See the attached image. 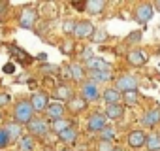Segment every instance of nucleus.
Returning a JSON list of instances; mask_svg holds the SVG:
<instances>
[{
	"label": "nucleus",
	"instance_id": "f257e3e1",
	"mask_svg": "<svg viewBox=\"0 0 160 151\" xmlns=\"http://www.w3.org/2000/svg\"><path fill=\"white\" fill-rule=\"evenodd\" d=\"M138 87H139V78L134 76V74H122V76H119V78L115 80V85H113V89L119 91L121 95L122 93H130V91H138Z\"/></svg>",
	"mask_w": 160,
	"mask_h": 151
},
{
	"label": "nucleus",
	"instance_id": "f03ea898",
	"mask_svg": "<svg viewBox=\"0 0 160 151\" xmlns=\"http://www.w3.org/2000/svg\"><path fill=\"white\" fill-rule=\"evenodd\" d=\"M32 117H34V110H32L30 102H28V100H19V102L15 104V108H13V121L23 127V125H27Z\"/></svg>",
	"mask_w": 160,
	"mask_h": 151
},
{
	"label": "nucleus",
	"instance_id": "7ed1b4c3",
	"mask_svg": "<svg viewBox=\"0 0 160 151\" xmlns=\"http://www.w3.org/2000/svg\"><path fill=\"white\" fill-rule=\"evenodd\" d=\"M81 98L85 100V102H96L100 96H102V93H100V87H98V83H94V81H91V80H85L83 83H81Z\"/></svg>",
	"mask_w": 160,
	"mask_h": 151
},
{
	"label": "nucleus",
	"instance_id": "20e7f679",
	"mask_svg": "<svg viewBox=\"0 0 160 151\" xmlns=\"http://www.w3.org/2000/svg\"><path fill=\"white\" fill-rule=\"evenodd\" d=\"M152 15H154V8H152V4H149V2H141V4H138V6L134 8V19H136V23H139V25L149 23V21L152 19Z\"/></svg>",
	"mask_w": 160,
	"mask_h": 151
},
{
	"label": "nucleus",
	"instance_id": "39448f33",
	"mask_svg": "<svg viewBox=\"0 0 160 151\" xmlns=\"http://www.w3.org/2000/svg\"><path fill=\"white\" fill-rule=\"evenodd\" d=\"M36 21H38V12L34 8H23L19 12V15H17V23H19L21 29H28L30 30V29H34Z\"/></svg>",
	"mask_w": 160,
	"mask_h": 151
},
{
	"label": "nucleus",
	"instance_id": "423d86ee",
	"mask_svg": "<svg viewBox=\"0 0 160 151\" xmlns=\"http://www.w3.org/2000/svg\"><path fill=\"white\" fill-rule=\"evenodd\" d=\"M27 128H28V132H30L32 138H34V136L43 138V136H47V132H49V123H47L45 119H42V117H32V119L27 123Z\"/></svg>",
	"mask_w": 160,
	"mask_h": 151
},
{
	"label": "nucleus",
	"instance_id": "0eeeda50",
	"mask_svg": "<svg viewBox=\"0 0 160 151\" xmlns=\"http://www.w3.org/2000/svg\"><path fill=\"white\" fill-rule=\"evenodd\" d=\"M94 25L89 21V19H83V21H75V30H73V36L79 38V40H85V38H91L94 34Z\"/></svg>",
	"mask_w": 160,
	"mask_h": 151
},
{
	"label": "nucleus",
	"instance_id": "6e6552de",
	"mask_svg": "<svg viewBox=\"0 0 160 151\" xmlns=\"http://www.w3.org/2000/svg\"><path fill=\"white\" fill-rule=\"evenodd\" d=\"M106 125H108V117H106L102 112H94V113H91L89 119H87V128H89V132H100Z\"/></svg>",
	"mask_w": 160,
	"mask_h": 151
},
{
	"label": "nucleus",
	"instance_id": "1a4fd4ad",
	"mask_svg": "<svg viewBox=\"0 0 160 151\" xmlns=\"http://www.w3.org/2000/svg\"><path fill=\"white\" fill-rule=\"evenodd\" d=\"M141 125L147 127V128H154L160 125V108H151L143 113L141 117Z\"/></svg>",
	"mask_w": 160,
	"mask_h": 151
},
{
	"label": "nucleus",
	"instance_id": "9d476101",
	"mask_svg": "<svg viewBox=\"0 0 160 151\" xmlns=\"http://www.w3.org/2000/svg\"><path fill=\"white\" fill-rule=\"evenodd\" d=\"M30 106H32V110H34V113L38 112H45V108H47V104H49V96L45 95V93H42V91H38V93H34L32 96H30Z\"/></svg>",
	"mask_w": 160,
	"mask_h": 151
},
{
	"label": "nucleus",
	"instance_id": "9b49d317",
	"mask_svg": "<svg viewBox=\"0 0 160 151\" xmlns=\"http://www.w3.org/2000/svg\"><path fill=\"white\" fill-rule=\"evenodd\" d=\"M64 112H66V106H64L62 102H58V100L49 102V104H47V108H45V115H47L51 121L64 117Z\"/></svg>",
	"mask_w": 160,
	"mask_h": 151
},
{
	"label": "nucleus",
	"instance_id": "f8f14e48",
	"mask_svg": "<svg viewBox=\"0 0 160 151\" xmlns=\"http://www.w3.org/2000/svg\"><path fill=\"white\" fill-rule=\"evenodd\" d=\"M145 138H147V134L141 128H134V130L128 132V145L132 149H139V147L145 145Z\"/></svg>",
	"mask_w": 160,
	"mask_h": 151
},
{
	"label": "nucleus",
	"instance_id": "ddd939ff",
	"mask_svg": "<svg viewBox=\"0 0 160 151\" xmlns=\"http://www.w3.org/2000/svg\"><path fill=\"white\" fill-rule=\"evenodd\" d=\"M126 59H128V64H132V66H136V68H141V66L147 64V55H145L143 51H139V49L128 51Z\"/></svg>",
	"mask_w": 160,
	"mask_h": 151
},
{
	"label": "nucleus",
	"instance_id": "4468645a",
	"mask_svg": "<svg viewBox=\"0 0 160 151\" xmlns=\"http://www.w3.org/2000/svg\"><path fill=\"white\" fill-rule=\"evenodd\" d=\"M104 115H106L108 119L119 121V119H122V115H124V106H122V104H109V106H106Z\"/></svg>",
	"mask_w": 160,
	"mask_h": 151
},
{
	"label": "nucleus",
	"instance_id": "2eb2a0df",
	"mask_svg": "<svg viewBox=\"0 0 160 151\" xmlns=\"http://www.w3.org/2000/svg\"><path fill=\"white\" fill-rule=\"evenodd\" d=\"M58 136V140L62 142V143H66V145H72V143H75V140H77V136H79V132H77V128L72 125V127H68L66 130H62L60 134H57Z\"/></svg>",
	"mask_w": 160,
	"mask_h": 151
},
{
	"label": "nucleus",
	"instance_id": "dca6fc26",
	"mask_svg": "<svg viewBox=\"0 0 160 151\" xmlns=\"http://www.w3.org/2000/svg\"><path fill=\"white\" fill-rule=\"evenodd\" d=\"M10 53H12V57H13L17 62H21V64H28V62L32 60V57H30L27 51H23L19 45H15V44L10 45Z\"/></svg>",
	"mask_w": 160,
	"mask_h": 151
},
{
	"label": "nucleus",
	"instance_id": "f3484780",
	"mask_svg": "<svg viewBox=\"0 0 160 151\" xmlns=\"http://www.w3.org/2000/svg\"><path fill=\"white\" fill-rule=\"evenodd\" d=\"M68 110H70L73 115H77V113H81V112L87 110V102H85L81 96H72V98L68 100Z\"/></svg>",
	"mask_w": 160,
	"mask_h": 151
},
{
	"label": "nucleus",
	"instance_id": "a211bd4d",
	"mask_svg": "<svg viewBox=\"0 0 160 151\" xmlns=\"http://www.w3.org/2000/svg\"><path fill=\"white\" fill-rule=\"evenodd\" d=\"M106 8V2L104 0H89V2H85V12L91 13V15H100Z\"/></svg>",
	"mask_w": 160,
	"mask_h": 151
},
{
	"label": "nucleus",
	"instance_id": "6ab92c4d",
	"mask_svg": "<svg viewBox=\"0 0 160 151\" xmlns=\"http://www.w3.org/2000/svg\"><path fill=\"white\" fill-rule=\"evenodd\" d=\"M91 81L94 83H108L113 80V72L111 70H100V72H91Z\"/></svg>",
	"mask_w": 160,
	"mask_h": 151
},
{
	"label": "nucleus",
	"instance_id": "aec40b11",
	"mask_svg": "<svg viewBox=\"0 0 160 151\" xmlns=\"http://www.w3.org/2000/svg\"><path fill=\"white\" fill-rule=\"evenodd\" d=\"M85 64H87V68H89L91 72H100V70H111L109 62H106L104 59H98V57H92V59H91V60H87Z\"/></svg>",
	"mask_w": 160,
	"mask_h": 151
},
{
	"label": "nucleus",
	"instance_id": "412c9836",
	"mask_svg": "<svg viewBox=\"0 0 160 151\" xmlns=\"http://www.w3.org/2000/svg\"><path fill=\"white\" fill-rule=\"evenodd\" d=\"M68 70H70V80H73V81H81L83 83V78H85V68L79 64V62H72L70 66H68Z\"/></svg>",
	"mask_w": 160,
	"mask_h": 151
},
{
	"label": "nucleus",
	"instance_id": "4be33fe9",
	"mask_svg": "<svg viewBox=\"0 0 160 151\" xmlns=\"http://www.w3.org/2000/svg\"><path fill=\"white\" fill-rule=\"evenodd\" d=\"M102 98H104V102L109 106V104H121V93L119 91H115L113 87H108L104 93H102Z\"/></svg>",
	"mask_w": 160,
	"mask_h": 151
},
{
	"label": "nucleus",
	"instance_id": "5701e85b",
	"mask_svg": "<svg viewBox=\"0 0 160 151\" xmlns=\"http://www.w3.org/2000/svg\"><path fill=\"white\" fill-rule=\"evenodd\" d=\"M4 130H6V134L10 136V140H19L21 134H23V127H21L19 123H15V121H10V123L4 127Z\"/></svg>",
	"mask_w": 160,
	"mask_h": 151
},
{
	"label": "nucleus",
	"instance_id": "b1692460",
	"mask_svg": "<svg viewBox=\"0 0 160 151\" xmlns=\"http://www.w3.org/2000/svg\"><path fill=\"white\" fill-rule=\"evenodd\" d=\"M68 127H72L70 119H66V117H60V119H55V121H51V125H49V130H53L55 134H60V132H62V130H66Z\"/></svg>",
	"mask_w": 160,
	"mask_h": 151
},
{
	"label": "nucleus",
	"instance_id": "393cba45",
	"mask_svg": "<svg viewBox=\"0 0 160 151\" xmlns=\"http://www.w3.org/2000/svg\"><path fill=\"white\" fill-rule=\"evenodd\" d=\"M145 147L149 151H160V134L158 132H151L145 138Z\"/></svg>",
	"mask_w": 160,
	"mask_h": 151
},
{
	"label": "nucleus",
	"instance_id": "a878e982",
	"mask_svg": "<svg viewBox=\"0 0 160 151\" xmlns=\"http://www.w3.org/2000/svg\"><path fill=\"white\" fill-rule=\"evenodd\" d=\"M121 100H122V106H130V108H134V106H138V102H139V95H138V91L122 93V95H121Z\"/></svg>",
	"mask_w": 160,
	"mask_h": 151
},
{
	"label": "nucleus",
	"instance_id": "bb28decb",
	"mask_svg": "<svg viewBox=\"0 0 160 151\" xmlns=\"http://www.w3.org/2000/svg\"><path fill=\"white\" fill-rule=\"evenodd\" d=\"M55 95H57V98H58V102H64V100L68 102V100H70V98L73 96V91H72V89H70L68 85H64V83H62V85H58V87H57V91H55Z\"/></svg>",
	"mask_w": 160,
	"mask_h": 151
},
{
	"label": "nucleus",
	"instance_id": "cd10ccee",
	"mask_svg": "<svg viewBox=\"0 0 160 151\" xmlns=\"http://www.w3.org/2000/svg\"><path fill=\"white\" fill-rule=\"evenodd\" d=\"M115 138H117V128H115V127L106 125V127L100 130V140H104V142H113Z\"/></svg>",
	"mask_w": 160,
	"mask_h": 151
},
{
	"label": "nucleus",
	"instance_id": "c85d7f7f",
	"mask_svg": "<svg viewBox=\"0 0 160 151\" xmlns=\"http://www.w3.org/2000/svg\"><path fill=\"white\" fill-rule=\"evenodd\" d=\"M19 149L21 151H34V138L32 136H21L19 138Z\"/></svg>",
	"mask_w": 160,
	"mask_h": 151
},
{
	"label": "nucleus",
	"instance_id": "c756f323",
	"mask_svg": "<svg viewBox=\"0 0 160 151\" xmlns=\"http://www.w3.org/2000/svg\"><path fill=\"white\" fill-rule=\"evenodd\" d=\"M113 149H115L113 142H104V140H100V142L96 143V151H113Z\"/></svg>",
	"mask_w": 160,
	"mask_h": 151
},
{
	"label": "nucleus",
	"instance_id": "7c9ffc66",
	"mask_svg": "<svg viewBox=\"0 0 160 151\" xmlns=\"http://www.w3.org/2000/svg\"><path fill=\"white\" fill-rule=\"evenodd\" d=\"M139 40H141V30H134V32H130V34H128L126 44H138Z\"/></svg>",
	"mask_w": 160,
	"mask_h": 151
},
{
	"label": "nucleus",
	"instance_id": "2f4dec72",
	"mask_svg": "<svg viewBox=\"0 0 160 151\" xmlns=\"http://www.w3.org/2000/svg\"><path fill=\"white\" fill-rule=\"evenodd\" d=\"M10 142H12V140H10V136L6 134V130L0 128V149H2V147H8Z\"/></svg>",
	"mask_w": 160,
	"mask_h": 151
},
{
	"label": "nucleus",
	"instance_id": "473e14b6",
	"mask_svg": "<svg viewBox=\"0 0 160 151\" xmlns=\"http://www.w3.org/2000/svg\"><path fill=\"white\" fill-rule=\"evenodd\" d=\"M62 30H64V34H73V30H75V21H64Z\"/></svg>",
	"mask_w": 160,
	"mask_h": 151
},
{
	"label": "nucleus",
	"instance_id": "72a5a7b5",
	"mask_svg": "<svg viewBox=\"0 0 160 151\" xmlns=\"http://www.w3.org/2000/svg\"><path fill=\"white\" fill-rule=\"evenodd\" d=\"M12 102V96L8 95V93H0V108H4V106H8Z\"/></svg>",
	"mask_w": 160,
	"mask_h": 151
},
{
	"label": "nucleus",
	"instance_id": "f704fd0d",
	"mask_svg": "<svg viewBox=\"0 0 160 151\" xmlns=\"http://www.w3.org/2000/svg\"><path fill=\"white\" fill-rule=\"evenodd\" d=\"M92 57H94V55H92V49H91V47H85V49H83V53H81V59L87 62V60H91Z\"/></svg>",
	"mask_w": 160,
	"mask_h": 151
},
{
	"label": "nucleus",
	"instance_id": "c9c22d12",
	"mask_svg": "<svg viewBox=\"0 0 160 151\" xmlns=\"http://www.w3.org/2000/svg\"><path fill=\"white\" fill-rule=\"evenodd\" d=\"M92 36H94V42H102V40H106V38H108V34H106L104 30H94V34H92Z\"/></svg>",
	"mask_w": 160,
	"mask_h": 151
},
{
	"label": "nucleus",
	"instance_id": "e433bc0d",
	"mask_svg": "<svg viewBox=\"0 0 160 151\" xmlns=\"http://www.w3.org/2000/svg\"><path fill=\"white\" fill-rule=\"evenodd\" d=\"M8 10H10V4L8 2H0V17H2Z\"/></svg>",
	"mask_w": 160,
	"mask_h": 151
},
{
	"label": "nucleus",
	"instance_id": "4c0bfd02",
	"mask_svg": "<svg viewBox=\"0 0 160 151\" xmlns=\"http://www.w3.org/2000/svg\"><path fill=\"white\" fill-rule=\"evenodd\" d=\"M55 70H57V66H51V64H43V66H42V72H43V74H47V72H55Z\"/></svg>",
	"mask_w": 160,
	"mask_h": 151
},
{
	"label": "nucleus",
	"instance_id": "58836bf2",
	"mask_svg": "<svg viewBox=\"0 0 160 151\" xmlns=\"http://www.w3.org/2000/svg\"><path fill=\"white\" fill-rule=\"evenodd\" d=\"M72 6H73L75 10H79V12H83V10H85V2H73Z\"/></svg>",
	"mask_w": 160,
	"mask_h": 151
},
{
	"label": "nucleus",
	"instance_id": "ea45409f",
	"mask_svg": "<svg viewBox=\"0 0 160 151\" xmlns=\"http://www.w3.org/2000/svg\"><path fill=\"white\" fill-rule=\"evenodd\" d=\"M4 72H6V74H8V72L12 74V72H13V64H12V62H10V64H4Z\"/></svg>",
	"mask_w": 160,
	"mask_h": 151
},
{
	"label": "nucleus",
	"instance_id": "a19ab883",
	"mask_svg": "<svg viewBox=\"0 0 160 151\" xmlns=\"http://www.w3.org/2000/svg\"><path fill=\"white\" fill-rule=\"evenodd\" d=\"M152 8H154V10H158V12H160V0H156V2H152Z\"/></svg>",
	"mask_w": 160,
	"mask_h": 151
},
{
	"label": "nucleus",
	"instance_id": "79ce46f5",
	"mask_svg": "<svg viewBox=\"0 0 160 151\" xmlns=\"http://www.w3.org/2000/svg\"><path fill=\"white\" fill-rule=\"evenodd\" d=\"M113 151H122V149H117V147H115V149H113Z\"/></svg>",
	"mask_w": 160,
	"mask_h": 151
},
{
	"label": "nucleus",
	"instance_id": "37998d69",
	"mask_svg": "<svg viewBox=\"0 0 160 151\" xmlns=\"http://www.w3.org/2000/svg\"><path fill=\"white\" fill-rule=\"evenodd\" d=\"M60 151H72V149H60Z\"/></svg>",
	"mask_w": 160,
	"mask_h": 151
},
{
	"label": "nucleus",
	"instance_id": "c03bdc74",
	"mask_svg": "<svg viewBox=\"0 0 160 151\" xmlns=\"http://www.w3.org/2000/svg\"><path fill=\"white\" fill-rule=\"evenodd\" d=\"M0 121H2V113H0Z\"/></svg>",
	"mask_w": 160,
	"mask_h": 151
}]
</instances>
